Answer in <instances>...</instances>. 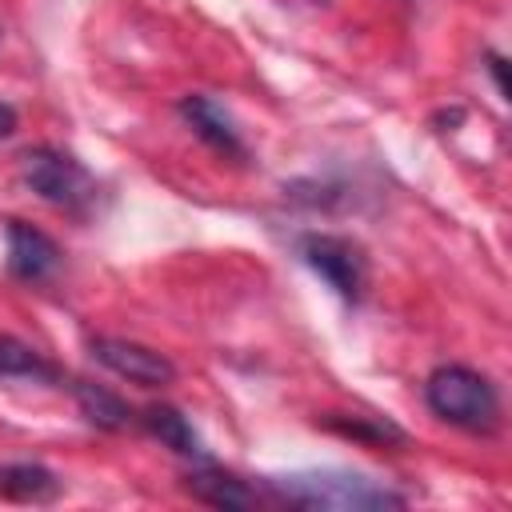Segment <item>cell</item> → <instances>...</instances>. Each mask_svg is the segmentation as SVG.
<instances>
[{
  "label": "cell",
  "instance_id": "obj_12",
  "mask_svg": "<svg viewBox=\"0 0 512 512\" xmlns=\"http://www.w3.org/2000/svg\"><path fill=\"white\" fill-rule=\"evenodd\" d=\"M0 376L4 380H40V384L60 380L52 360H44L32 344H24L20 336H8V332H0Z\"/></svg>",
  "mask_w": 512,
  "mask_h": 512
},
{
  "label": "cell",
  "instance_id": "obj_9",
  "mask_svg": "<svg viewBox=\"0 0 512 512\" xmlns=\"http://www.w3.org/2000/svg\"><path fill=\"white\" fill-rule=\"evenodd\" d=\"M184 488L200 500V504H212V508H236V512H244V508H252L260 496H256V488H248L244 480H236V476H228V472H220V468H196V472H188V480H184Z\"/></svg>",
  "mask_w": 512,
  "mask_h": 512
},
{
  "label": "cell",
  "instance_id": "obj_1",
  "mask_svg": "<svg viewBox=\"0 0 512 512\" xmlns=\"http://www.w3.org/2000/svg\"><path fill=\"white\" fill-rule=\"evenodd\" d=\"M264 500L268 504H288V508H308V512H380V508H404L408 496L368 480L360 472H288V476H268L264 480Z\"/></svg>",
  "mask_w": 512,
  "mask_h": 512
},
{
  "label": "cell",
  "instance_id": "obj_6",
  "mask_svg": "<svg viewBox=\"0 0 512 512\" xmlns=\"http://www.w3.org/2000/svg\"><path fill=\"white\" fill-rule=\"evenodd\" d=\"M8 236V272L24 284H40L60 268V248L48 232L24 224V220H8L4 228Z\"/></svg>",
  "mask_w": 512,
  "mask_h": 512
},
{
  "label": "cell",
  "instance_id": "obj_7",
  "mask_svg": "<svg viewBox=\"0 0 512 512\" xmlns=\"http://www.w3.org/2000/svg\"><path fill=\"white\" fill-rule=\"evenodd\" d=\"M180 116H184L188 128H192L204 144H212L216 152L236 156V160L248 156V148H244V140H240V128L232 124V116L224 112V104H216L212 96H200V92L184 96V100H180Z\"/></svg>",
  "mask_w": 512,
  "mask_h": 512
},
{
  "label": "cell",
  "instance_id": "obj_2",
  "mask_svg": "<svg viewBox=\"0 0 512 512\" xmlns=\"http://www.w3.org/2000/svg\"><path fill=\"white\" fill-rule=\"evenodd\" d=\"M424 400H428L432 416H440L464 432H492L500 424L496 384L468 364H440L424 380Z\"/></svg>",
  "mask_w": 512,
  "mask_h": 512
},
{
  "label": "cell",
  "instance_id": "obj_5",
  "mask_svg": "<svg viewBox=\"0 0 512 512\" xmlns=\"http://www.w3.org/2000/svg\"><path fill=\"white\" fill-rule=\"evenodd\" d=\"M88 348L108 372H116V376H124L140 388H164V384L176 380V364L164 352L148 348V344L120 340V336H96Z\"/></svg>",
  "mask_w": 512,
  "mask_h": 512
},
{
  "label": "cell",
  "instance_id": "obj_14",
  "mask_svg": "<svg viewBox=\"0 0 512 512\" xmlns=\"http://www.w3.org/2000/svg\"><path fill=\"white\" fill-rule=\"evenodd\" d=\"M12 128H16V112H12V104H0V140L12 136Z\"/></svg>",
  "mask_w": 512,
  "mask_h": 512
},
{
  "label": "cell",
  "instance_id": "obj_8",
  "mask_svg": "<svg viewBox=\"0 0 512 512\" xmlns=\"http://www.w3.org/2000/svg\"><path fill=\"white\" fill-rule=\"evenodd\" d=\"M140 424H144V428H148L164 448H172L176 456L208 460V452H204V444H200V436H196L192 420H188L180 408H172V404H152V408H144Z\"/></svg>",
  "mask_w": 512,
  "mask_h": 512
},
{
  "label": "cell",
  "instance_id": "obj_11",
  "mask_svg": "<svg viewBox=\"0 0 512 512\" xmlns=\"http://www.w3.org/2000/svg\"><path fill=\"white\" fill-rule=\"evenodd\" d=\"M68 388H72V396H76L84 420L96 424V428H104V432H120V428H128V424L136 420L132 408H128L116 392H108V388H100V384H92V380H72Z\"/></svg>",
  "mask_w": 512,
  "mask_h": 512
},
{
  "label": "cell",
  "instance_id": "obj_13",
  "mask_svg": "<svg viewBox=\"0 0 512 512\" xmlns=\"http://www.w3.org/2000/svg\"><path fill=\"white\" fill-rule=\"evenodd\" d=\"M328 428H336L340 436H352V440H368V444H404V432L388 420H368V416H324Z\"/></svg>",
  "mask_w": 512,
  "mask_h": 512
},
{
  "label": "cell",
  "instance_id": "obj_10",
  "mask_svg": "<svg viewBox=\"0 0 512 512\" xmlns=\"http://www.w3.org/2000/svg\"><path fill=\"white\" fill-rule=\"evenodd\" d=\"M0 496L20 500V504H48L60 496V476L44 464H32V460L4 464L0 468Z\"/></svg>",
  "mask_w": 512,
  "mask_h": 512
},
{
  "label": "cell",
  "instance_id": "obj_4",
  "mask_svg": "<svg viewBox=\"0 0 512 512\" xmlns=\"http://www.w3.org/2000/svg\"><path fill=\"white\" fill-rule=\"evenodd\" d=\"M300 260L348 304H356L364 296L368 284V260L360 252V244H352L348 236H332V232H308L300 236Z\"/></svg>",
  "mask_w": 512,
  "mask_h": 512
},
{
  "label": "cell",
  "instance_id": "obj_3",
  "mask_svg": "<svg viewBox=\"0 0 512 512\" xmlns=\"http://www.w3.org/2000/svg\"><path fill=\"white\" fill-rule=\"evenodd\" d=\"M20 180L48 204L56 208H68V212H84L92 200H96V180L88 176V168L60 152V148H28L20 156Z\"/></svg>",
  "mask_w": 512,
  "mask_h": 512
}]
</instances>
